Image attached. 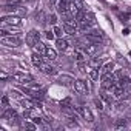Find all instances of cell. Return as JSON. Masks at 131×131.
Segmentation results:
<instances>
[{
  "label": "cell",
  "instance_id": "obj_1",
  "mask_svg": "<svg viewBox=\"0 0 131 131\" xmlns=\"http://www.w3.org/2000/svg\"><path fill=\"white\" fill-rule=\"evenodd\" d=\"M2 43L6 46H11V48H17V46H20V39H19V36H11V37L5 36V37H2Z\"/></svg>",
  "mask_w": 131,
  "mask_h": 131
},
{
  "label": "cell",
  "instance_id": "obj_2",
  "mask_svg": "<svg viewBox=\"0 0 131 131\" xmlns=\"http://www.w3.org/2000/svg\"><path fill=\"white\" fill-rule=\"evenodd\" d=\"M2 23L3 25H11V26H20L22 25V20H20V17L11 14V16H5L2 19Z\"/></svg>",
  "mask_w": 131,
  "mask_h": 131
},
{
  "label": "cell",
  "instance_id": "obj_3",
  "mask_svg": "<svg viewBox=\"0 0 131 131\" xmlns=\"http://www.w3.org/2000/svg\"><path fill=\"white\" fill-rule=\"evenodd\" d=\"M40 40V34H39V31H36V29H31L29 32H28V36H26V43L31 46V48H34L36 46V43Z\"/></svg>",
  "mask_w": 131,
  "mask_h": 131
},
{
  "label": "cell",
  "instance_id": "obj_4",
  "mask_svg": "<svg viewBox=\"0 0 131 131\" xmlns=\"http://www.w3.org/2000/svg\"><path fill=\"white\" fill-rule=\"evenodd\" d=\"M13 79L17 80L19 83H23V85H28L29 82H32V77L29 74H23V73H16L13 74Z\"/></svg>",
  "mask_w": 131,
  "mask_h": 131
},
{
  "label": "cell",
  "instance_id": "obj_5",
  "mask_svg": "<svg viewBox=\"0 0 131 131\" xmlns=\"http://www.w3.org/2000/svg\"><path fill=\"white\" fill-rule=\"evenodd\" d=\"M57 82H59L60 85H63V86H74V79H73L71 76H68V74H62V76H59Z\"/></svg>",
  "mask_w": 131,
  "mask_h": 131
},
{
  "label": "cell",
  "instance_id": "obj_6",
  "mask_svg": "<svg viewBox=\"0 0 131 131\" xmlns=\"http://www.w3.org/2000/svg\"><path fill=\"white\" fill-rule=\"evenodd\" d=\"M39 70L43 74H46V76H56L57 74V70L54 67H51V65H48V63H42L40 67H39Z\"/></svg>",
  "mask_w": 131,
  "mask_h": 131
},
{
  "label": "cell",
  "instance_id": "obj_7",
  "mask_svg": "<svg viewBox=\"0 0 131 131\" xmlns=\"http://www.w3.org/2000/svg\"><path fill=\"white\" fill-rule=\"evenodd\" d=\"M83 51H85L90 57H93V56H96L97 51H99V43H88V45L83 48Z\"/></svg>",
  "mask_w": 131,
  "mask_h": 131
},
{
  "label": "cell",
  "instance_id": "obj_8",
  "mask_svg": "<svg viewBox=\"0 0 131 131\" xmlns=\"http://www.w3.org/2000/svg\"><path fill=\"white\" fill-rule=\"evenodd\" d=\"M74 90H76L79 94H83V93H86L88 86H86V83H85L83 80L77 79V80H74Z\"/></svg>",
  "mask_w": 131,
  "mask_h": 131
},
{
  "label": "cell",
  "instance_id": "obj_9",
  "mask_svg": "<svg viewBox=\"0 0 131 131\" xmlns=\"http://www.w3.org/2000/svg\"><path fill=\"white\" fill-rule=\"evenodd\" d=\"M86 74L90 76L91 80H97V79H99V71H97V68L91 67V65H88V67H86Z\"/></svg>",
  "mask_w": 131,
  "mask_h": 131
},
{
  "label": "cell",
  "instance_id": "obj_10",
  "mask_svg": "<svg viewBox=\"0 0 131 131\" xmlns=\"http://www.w3.org/2000/svg\"><path fill=\"white\" fill-rule=\"evenodd\" d=\"M20 105L25 110H34L36 108V102L34 100H29V99H20Z\"/></svg>",
  "mask_w": 131,
  "mask_h": 131
},
{
  "label": "cell",
  "instance_id": "obj_11",
  "mask_svg": "<svg viewBox=\"0 0 131 131\" xmlns=\"http://www.w3.org/2000/svg\"><path fill=\"white\" fill-rule=\"evenodd\" d=\"M31 62H32V65H34V67H40V65L43 63L42 62V54H39V52H34L32 56H31Z\"/></svg>",
  "mask_w": 131,
  "mask_h": 131
},
{
  "label": "cell",
  "instance_id": "obj_12",
  "mask_svg": "<svg viewBox=\"0 0 131 131\" xmlns=\"http://www.w3.org/2000/svg\"><path fill=\"white\" fill-rule=\"evenodd\" d=\"M56 46H57V49H60V51H65L68 48V42L65 40V39H62V37H59L57 40H56Z\"/></svg>",
  "mask_w": 131,
  "mask_h": 131
},
{
  "label": "cell",
  "instance_id": "obj_13",
  "mask_svg": "<svg viewBox=\"0 0 131 131\" xmlns=\"http://www.w3.org/2000/svg\"><path fill=\"white\" fill-rule=\"evenodd\" d=\"M82 116L85 117V120H86V122H94V116H93V113H91V110H90V108H86V106H83V111H82Z\"/></svg>",
  "mask_w": 131,
  "mask_h": 131
},
{
  "label": "cell",
  "instance_id": "obj_14",
  "mask_svg": "<svg viewBox=\"0 0 131 131\" xmlns=\"http://www.w3.org/2000/svg\"><path fill=\"white\" fill-rule=\"evenodd\" d=\"M113 68H114V63H113V62L105 63L103 67H102V71H100V77H102V76H105L106 73H111V71H113Z\"/></svg>",
  "mask_w": 131,
  "mask_h": 131
},
{
  "label": "cell",
  "instance_id": "obj_15",
  "mask_svg": "<svg viewBox=\"0 0 131 131\" xmlns=\"http://www.w3.org/2000/svg\"><path fill=\"white\" fill-rule=\"evenodd\" d=\"M45 57H46L48 60H56V59H57V52H56L52 48H48V46H46V51H45Z\"/></svg>",
  "mask_w": 131,
  "mask_h": 131
},
{
  "label": "cell",
  "instance_id": "obj_16",
  "mask_svg": "<svg viewBox=\"0 0 131 131\" xmlns=\"http://www.w3.org/2000/svg\"><path fill=\"white\" fill-rule=\"evenodd\" d=\"M113 126H114V129H122V128H125V126H126V119H116Z\"/></svg>",
  "mask_w": 131,
  "mask_h": 131
},
{
  "label": "cell",
  "instance_id": "obj_17",
  "mask_svg": "<svg viewBox=\"0 0 131 131\" xmlns=\"http://www.w3.org/2000/svg\"><path fill=\"white\" fill-rule=\"evenodd\" d=\"M34 49H36V52H39V54H43L45 56V51H46V46L43 45V42H37L36 43V46H34Z\"/></svg>",
  "mask_w": 131,
  "mask_h": 131
},
{
  "label": "cell",
  "instance_id": "obj_18",
  "mask_svg": "<svg viewBox=\"0 0 131 131\" xmlns=\"http://www.w3.org/2000/svg\"><path fill=\"white\" fill-rule=\"evenodd\" d=\"M83 22H86V23H90L91 26H94V25H96V17H94V14L86 13V14H85V20H83Z\"/></svg>",
  "mask_w": 131,
  "mask_h": 131
},
{
  "label": "cell",
  "instance_id": "obj_19",
  "mask_svg": "<svg viewBox=\"0 0 131 131\" xmlns=\"http://www.w3.org/2000/svg\"><path fill=\"white\" fill-rule=\"evenodd\" d=\"M123 88V94H122V99H129L131 97V83L129 85H125V86H122Z\"/></svg>",
  "mask_w": 131,
  "mask_h": 131
},
{
  "label": "cell",
  "instance_id": "obj_20",
  "mask_svg": "<svg viewBox=\"0 0 131 131\" xmlns=\"http://www.w3.org/2000/svg\"><path fill=\"white\" fill-rule=\"evenodd\" d=\"M63 29H65V32L70 34V36H76V34H77V28L70 26V25H65V23H63Z\"/></svg>",
  "mask_w": 131,
  "mask_h": 131
},
{
  "label": "cell",
  "instance_id": "obj_21",
  "mask_svg": "<svg viewBox=\"0 0 131 131\" xmlns=\"http://www.w3.org/2000/svg\"><path fill=\"white\" fill-rule=\"evenodd\" d=\"M93 102H94V105H96V108H97L99 111H103V102H102V99H100V97H96Z\"/></svg>",
  "mask_w": 131,
  "mask_h": 131
},
{
  "label": "cell",
  "instance_id": "obj_22",
  "mask_svg": "<svg viewBox=\"0 0 131 131\" xmlns=\"http://www.w3.org/2000/svg\"><path fill=\"white\" fill-rule=\"evenodd\" d=\"M126 108H128V103H126L125 100H123V102H117V103H116V110H117V111H125Z\"/></svg>",
  "mask_w": 131,
  "mask_h": 131
},
{
  "label": "cell",
  "instance_id": "obj_23",
  "mask_svg": "<svg viewBox=\"0 0 131 131\" xmlns=\"http://www.w3.org/2000/svg\"><path fill=\"white\" fill-rule=\"evenodd\" d=\"M63 31L65 29H62L60 26H57V25H54V34H56V37L59 39V37H62V34H63Z\"/></svg>",
  "mask_w": 131,
  "mask_h": 131
},
{
  "label": "cell",
  "instance_id": "obj_24",
  "mask_svg": "<svg viewBox=\"0 0 131 131\" xmlns=\"http://www.w3.org/2000/svg\"><path fill=\"white\" fill-rule=\"evenodd\" d=\"M73 3L80 9V11H85V5H83V2H82V0H73Z\"/></svg>",
  "mask_w": 131,
  "mask_h": 131
},
{
  "label": "cell",
  "instance_id": "obj_25",
  "mask_svg": "<svg viewBox=\"0 0 131 131\" xmlns=\"http://www.w3.org/2000/svg\"><path fill=\"white\" fill-rule=\"evenodd\" d=\"M48 20H49L51 25H57V16L56 14H49L48 16Z\"/></svg>",
  "mask_w": 131,
  "mask_h": 131
},
{
  "label": "cell",
  "instance_id": "obj_26",
  "mask_svg": "<svg viewBox=\"0 0 131 131\" xmlns=\"http://www.w3.org/2000/svg\"><path fill=\"white\" fill-rule=\"evenodd\" d=\"M70 105H71V99H70V97H67L65 100L60 102V106H70Z\"/></svg>",
  "mask_w": 131,
  "mask_h": 131
},
{
  "label": "cell",
  "instance_id": "obj_27",
  "mask_svg": "<svg viewBox=\"0 0 131 131\" xmlns=\"http://www.w3.org/2000/svg\"><path fill=\"white\" fill-rule=\"evenodd\" d=\"M8 102H9V100H8V96H3V97H2V106H3L5 110H6V106H8Z\"/></svg>",
  "mask_w": 131,
  "mask_h": 131
},
{
  "label": "cell",
  "instance_id": "obj_28",
  "mask_svg": "<svg viewBox=\"0 0 131 131\" xmlns=\"http://www.w3.org/2000/svg\"><path fill=\"white\" fill-rule=\"evenodd\" d=\"M9 94H11L13 97H16V99H20V93H19V91H16V90H13Z\"/></svg>",
  "mask_w": 131,
  "mask_h": 131
},
{
  "label": "cell",
  "instance_id": "obj_29",
  "mask_svg": "<svg viewBox=\"0 0 131 131\" xmlns=\"http://www.w3.org/2000/svg\"><path fill=\"white\" fill-rule=\"evenodd\" d=\"M45 36H46V39H49V40H51V39H54V36H56V34H54V31H52V32H51V31H46V34H45Z\"/></svg>",
  "mask_w": 131,
  "mask_h": 131
},
{
  "label": "cell",
  "instance_id": "obj_30",
  "mask_svg": "<svg viewBox=\"0 0 131 131\" xmlns=\"http://www.w3.org/2000/svg\"><path fill=\"white\" fill-rule=\"evenodd\" d=\"M32 122L39 125V123H42V119H40V117H34V119H32Z\"/></svg>",
  "mask_w": 131,
  "mask_h": 131
}]
</instances>
